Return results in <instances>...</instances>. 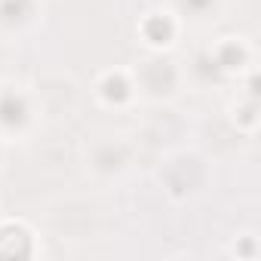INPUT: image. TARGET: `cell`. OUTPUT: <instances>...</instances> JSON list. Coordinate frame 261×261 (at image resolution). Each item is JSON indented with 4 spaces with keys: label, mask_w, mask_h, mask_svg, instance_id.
Returning <instances> with one entry per match:
<instances>
[{
    "label": "cell",
    "mask_w": 261,
    "mask_h": 261,
    "mask_svg": "<svg viewBox=\"0 0 261 261\" xmlns=\"http://www.w3.org/2000/svg\"><path fill=\"white\" fill-rule=\"evenodd\" d=\"M28 10H31V0H4L0 4V19L16 22V19H25Z\"/></svg>",
    "instance_id": "4"
},
{
    "label": "cell",
    "mask_w": 261,
    "mask_h": 261,
    "mask_svg": "<svg viewBox=\"0 0 261 261\" xmlns=\"http://www.w3.org/2000/svg\"><path fill=\"white\" fill-rule=\"evenodd\" d=\"M145 37L151 43H169L172 40V22L163 19V16H151L145 22Z\"/></svg>",
    "instance_id": "2"
},
{
    "label": "cell",
    "mask_w": 261,
    "mask_h": 261,
    "mask_svg": "<svg viewBox=\"0 0 261 261\" xmlns=\"http://www.w3.org/2000/svg\"><path fill=\"white\" fill-rule=\"evenodd\" d=\"M181 4H185V10H188V13H203V10L212 4V0H181Z\"/></svg>",
    "instance_id": "6"
},
{
    "label": "cell",
    "mask_w": 261,
    "mask_h": 261,
    "mask_svg": "<svg viewBox=\"0 0 261 261\" xmlns=\"http://www.w3.org/2000/svg\"><path fill=\"white\" fill-rule=\"evenodd\" d=\"M25 120H28V105L22 95H16V92L0 95V126L19 129V126H25Z\"/></svg>",
    "instance_id": "1"
},
{
    "label": "cell",
    "mask_w": 261,
    "mask_h": 261,
    "mask_svg": "<svg viewBox=\"0 0 261 261\" xmlns=\"http://www.w3.org/2000/svg\"><path fill=\"white\" fill-rule=\"evenodd\" d=\"M101 92H105V98H108V101L120 105V101H126V98H129V83H126L123 77H108V80L101 83Z\"/></svg>",
    "instance_id": "3"
},
{
    "label": "cell",
    "mask_w": 261,
    "mask_h": 261,
    "mask_svg": "<svg viewBox=\"0 0 261 261\" xmlns=\"http://www.w3.org/2000/svg\"><path fill=\"white\" fill-rule=\"evenodd\" d=\"M215 62H218V68H233V62H243V53H240L233 43H227V46L215 56Z\"/></svg>",
    "instance_id": "5"
}]
</instances>
